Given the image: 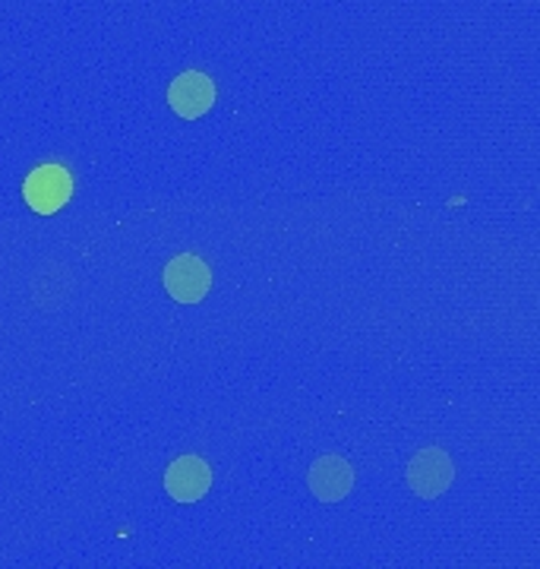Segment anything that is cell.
I'll list each match as a JSON object with an SVG mask.
<instances>
[{"instance_id":"obj_6","label":"cell","mask_w":540,"mask_h":569,"mask_svg":"<svg viewBox=\"0 0 540 569\" xmlns=\"http://www.w3.org/2000/svg\"><path fill=\"white\" fill-rule=\"evenodd\" d=\"M307 485L322 503H339L348 497V490L354 488V471L341 456H322L310 468Z\"/></svg>"},{"instance_id":"obj_1","label":"cell","mask_w":540,"mask_h":569,"mask_svg":"<svg viewBox=\"0 0 540 569\" xmlns=\"http://www.w3.org/2000/svg\"><path fill=\"white\" fill-rule=\"evenodd\" d=\"M70 193H73V178L60 164H41L26 178V187H22L26 203H29V209H36L39 216H51V212L63 209Z\"/></svg>"},{"instance_id":"obj_4","label":"cell","mask_w":540,"mask_h":569,"mask_svg":"<svg viewBox=\"0 0 540 569\" xmlns=\"http://www.w3.org/2000/svg\"><path fill=\"white\" fill-rule=\"evenodd\" d=\"M212 488V468L200 456H180L164 471V490L178 503H197Z\"/></svg>"},{"instance_id":"obj_3","label":"cell","mask_w":540,"mask_h":569,"mask_svg":"<svg viewBox=\"0 0 540 569\" xmlns=\"http://www.w3.org/2000/svg\"><path fill=\"white\" fill-rule=\"evenodd\" d=\"M452 478H456V466L442 449H420L408 466V485L420 500H433L446 493Z\"/></svg>"},{"instance_id":"obj_2","label":"cell","mask_w":540,"mask_h":569,"mask_svg":"<svg viewBox=\"0 0 540 569\" xmlns=\"http://www.w3.org/2000/svg\"><path fill=\"white\" fill-rule=\"evenodd\" d=\"M164 288L178 305H200L212 291V272L193 253H180L164 266Z\"/></svg>"},{"instance_id":"obj_5","label":"cell","mask_w":540,"mask_h":569,"mask_svg":"<svg viewBox=\"0 0 540 569\" xmlns=\"http://www.w3.org/2000/svg\"><path fill=\"white\" fill-rule=\"evenodd\" d=\"M168 104L178 111L180 118L197 121V118H202V114L216 104V82L209 80L206 73L190 70V73H183V77H178V80L171 82V89H168Z\"/></svg>"}]
</instances>
